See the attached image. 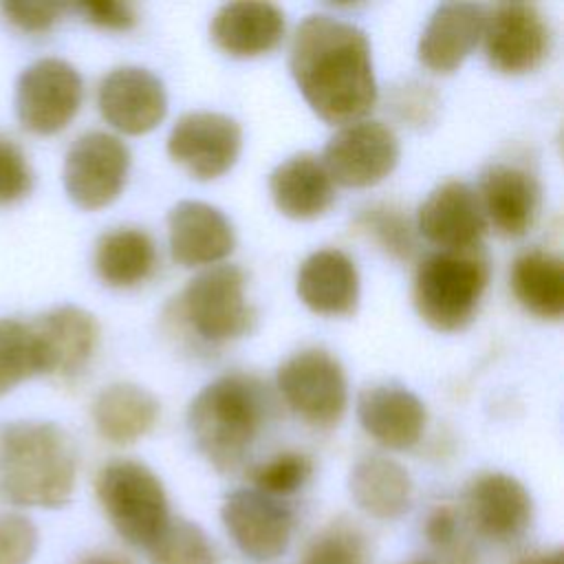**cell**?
Listing matches in <instances>:
<instances>
[{
	"instance_id": "cell-16",
	"label": "cell",
	"mask_w": 564,
	"mask_h": 564,
	"mask_svg": "<svg viewBox=\"0 0 564 564\" xmlns=\"http://www.w3.org/2000/svg\"><path fill=\"white\" fill-rule=\"evenodd\" d=\"M29 324L37 346L40 375L70 379L86 368L97 348L99 324L79 306H55Z\"/></svg>"
},
{
	"instance_id": "cell-14",
	"label": "cell",
	"mask_w": 564,
	"mask_h": 564,
	"mask_svg": "<svg viewBox=\"0 0 564 564\" xmlns=\"http://www.w3.org/2000/svg\"><path fill=\"white\" fill-rule=\"evenodd\" d=\"M465 524L491 542H513L533 522V500L527 487L500 471L478 474L465 489Z\"/></svg>"
},
{
	"instance_id": "cell-37",
	"label": "cell",
	"mask_w": 564,
	"mask_h": 564,
	"mask_svg": "<svg viewBox=\"0 0 564 564\" xmlns=\"http://www.w3.org/2000/svg\"><path fill=\"white\" fill-rule=\"evenodd\" d=\"M0 9L11 24L26 33L48 31L64 13L59 2H2Z\"/></svg>"
},
{
	"instance_id": "cell-38",
	"label": "cell",
	"mask_w": 564,
	"mask_h": 564,
	"mask_svg": "<svg viewBox=\"0 0 564 564\" xmlns=\"http://www.w3.org/2000/svg\"><path fill=\"white\" fill-rule=\"evenodd\" d=\"M77 9L84 13V18L101 29L110 31H128L137 24V11L128 2H112V0H95V2H82Z\"/></svg>"
},
{
	"instance_id": "cell-26",
	"label": "cell",
	"mask_w": 564,
	"mask_h": 564,
	"mask_svg": "<svg viewBox=\"0 0 564 564\" xmlns=\"http://www.w3.org/2000/svg\"><path fill=\"white\" fill-rule=\"evenodd\" d=\"M156 416L159 401L134 383H112L93 403L97 432L115 445H128L145 436L154 427Z\"/></svg>"
},
{
	"instance_id": "cell-9",
	"label": "cell",
	"mask_w": 564,
	"mask_h": 564,
	"mask_svg": "<svg viewBox=\"0 0 564 564\" xmlns=\"http://www.w3.org/2000/svg\"><path fill=\"white\" fill-rule=\"evenodd\" d=\"M399 154V139L386 123L359 119L341 126L328 139L322 165L333 183L370 187L397 167Z\"/></svg>"
},
{
	"instance_id": "cell-2",
	"label": "cell",
	"mask_w": 564,
	"mask_h": 564,
	"mask_svg": "<svg viewBox=\"0 0 564 564\" xmlns=\"http://www.w3.org/2000/svg\"><path fill=\"white\" fill-rule=\"evenodd\" d=\"M77 449L48 421H13L0 427V502L57 509L73 496Z\"/></svg>"
},
{
	"instance_id": "cell-3",
	"label": "cell",
	"mask_w": 564,
	"mask_h": 564,
	"mask_svg": "<svg viewBox=\"0 0 564 564\" xmlns=\"http://www.w3.org/2000/svg\"><path fill=\"white\" fill-rule=\"evenodd\" d=\"M264 414V386L251 375L229 372L192 399L187 427L198 452L218 471H236L245 463Z\"/></svg>"
},
{
	"instance_id": "cell-10",
	"label": "cell",
	"mask_w": 564,
	"mask_h": 564,
	"mask_svg": "<svg viewBox=\"0 0 564 564\" xmlns=\"http://www.w3.org/2000/svg\"><path fill=\"white\" fill-rule=\"evenodd\" d=\"M130 152L108 132H86L68 148L64 159V187L82 209H101L123 189Z\"/></svg>"
},
{
	"instance_id": "cell-28",
	"label": "cell",
	"mask_w": 564,
	"mask_h": 564,
	"mask_svg": "<svg viewBox=\"0 0 564 564\" xmlns=\"http://www.w3.org/2000/svg\"><path fill=\"white\" fill-rule=\"evenodd\" d=\"M516 300L540 319H560L564 313V264L546 251L522 253L511 269Z\"/></svg>"
},
{
	"instance_id": "cell-42",
	"label": "cell",
	"mask_w": 564,
	"mask_h": 564,
	"mask_svg": "<svg viewBox=\"0 0 564 564\" xmlns=\"http://www.w3.org/2000/svg\"><path fill=\"white\" fill-rule=\"evenodd\" d=\"M75 564H134L128 555L117 551H93L82 555Z\"/></svg>"
},
{
	"instance_id": "cell-39",
	"label": "cell",
	"mask_w": 564,
	"mask_h": 564,
	"mask_svg": "<svg viewBox=\"0 0 564 564\" xmlns=\"http://www.w3.org/2000/svg\"><path fill=\"white\" fill-rule=\"evenodd\" d=\"M416 90H412L408 86V90H401L399 93V99L394 101L397 110L408 117V119H414V121H427V110H434L436 101H434V95L427 90V86H421V84H414Z\"/></svg>"
},
{
	"instance_id": "cell-17",
	"label": "cell",
	"mask_w": 564,
	"mask_h": 564,
	"mask_svg": "<svg viewBox=\"0 0 564 564\" xmlns=\"http://www.w3.org/2000/svg\"><path fill=\"white\" fill-rule=\"evenodd\" d=\"M101 117L123 134H145L167 112L163 82L141 66L110 70L97 90Z\"/></svg>"
},
{
	"instance_id": "cell-35",
	"label": "cell",
	"mask_w": 564,
	"mask_h": 564,
	"mask_svg": "<svg viewBox=\"0 0 564 564\" xmlns=\"http://www.w3.org/2000/svg\"><path fill=\"white\" fill-rule=\"evenodd\" d=\"M37 549V529L22 516L0 513V564H29Z\"/></svg>"
},
{
	"instance_id": "cell-5",
	"label": "cell",
	"mask_w": 564,
	"mask_h": 564,
	"mask_svg": "<svg viewBox=\"0 0 564 564\" xmlns=\"http://www.w3.org/2000/svg\"><path fill=\"white\" fill-rule=\"evenodd\" d=\"M95 491L115 531L132 546L150 549L170 522L161 480L137 460H110L95 480Z\"/></svg>"
},
{
	"instance_id": "cell-19",
	"label": "cell",
	"mask_w": 564,
	"mask_h": 564,
	"mask_svg": "<svg viewBox=\"0 0 564 564\" xmlns=\"http://www.w3.org/2000/svg\"><path fill=\"white\" fill-rule=\"evenodd\" d=\"M172 258L183 267H203L223 260L236 245L227 216L203 200H181L167 214Z\"/></svg>"
},
{
	"instance_id": "cell-13",
	"label": "cell",
	"mask_w": 564,
	"mask_h": 564,
	"mask_svg": "<svg viewBox=\"0 0 564 564\" xmlns=\"http://www.w3.org/2000/svg\"><path fill=\"white\" fill-rule=\"evenodd\" d=\"M223 524L236 546L256 562L280 557L293 535V511L282 498L253 487L231 491L220 509Z\"/></svg>"
},
{
	"instance_id": "cell-29",
	"label": "cell",
	"mask_w": 564,
	"mask_h": 564,
	"mask_svg": "<svg viewBox=\"0 0 564 564\" xmlns=\"http://www.w3.org/2000/svg\"><path fill=\"white\" fill-rule=\"evenodd\" d=\"M352 225L394 260H410L416 251L414 225L408 214L392 203H375L359 209Z\"/></svg>"
},
{
	"instance_id": "cell-1",
	"label": "cell",
	"mask_w": 564,
	"mask_h": 564,
	"mask_svg": "<svg viewBox=\"0 0 564 564\" xmlns=\"http://www.w3.org/2000/svg\"><path fill=\"white\" fill-rule=\"evenodd\" d=\"M289 70L311 110L333 126L359 121L377 101L370 44L361 29L315 13L295 29Z\"/></svg>"
},
{
	"instance_id": "cell-11",
	"label": "cell",
	"mask_w": 564,
	"mask_h": 564,
	"mask_svg": "<svg viewBox=\"0 0 564 564\" xmlns=\"http://www.w3.org/2000/svg\"><path fill=\"white\" fill-rule=\"evenodd\" d=\"M242 130L223 112L192 110L176 119L167 137V154L189 176L209 181L223 176L238 161Z\"/></svg>"
},
{
	"instance_id": "cell-8",
	"label": "cell",
	"mask_w": 564,
	"mask_h": 564,
	"mask_svg": "<svg viewBox=\"0 0 564 564\" xmlns=\"http://www.w3.org/2000/svg\"><path fill=\"white\" fill-rule=\"evenodd\" d=\"M82 77L59 57H44L22 70L15 86L20 123L35 134L64 130L82 106Z\"/></svg>"
},
{
	"instance_id": "cell-33",
	"label": "cell",
	"mask_w": 564,
	"mask_h": 564,
	"mask_svg": "<svg viewBox=\"0 0 564 564\" xmlns=\"http://www.w3.org/2000/svg\"><path fill=\"white\" fill-rule=\"evenodd\" d=\"M313 476V463L302 452H280L251 471L253 489L273 498H286L300 491Z\"/></svg>"
},
{
	"instance_id": "cell-36",
	"label": "cell",
	"mask_w": 564,
	"mask_h": 564,
	"mask_svg": "<svg viewBox=\"0 0 564 564\" xmlns=\"http://www.w3.org/2000/svg\"><path fill=\"white\" fill-rule=\"evenodd\" d=\"M423 533L434 553H445L467 544L465 518L454 505L434 507L425 518Z\"/></svg>"
},
{
	"instance_id": "cell-15",
	"label": "cell",
	"mask_w": 564,
	"mask_h": 564,
	"mask_svg": "<svg viewBox=\"0 0 564 564\" xmlns=\"http://www.w3.org/2000/svg\"><path fill=\"white\" fill-rule=\"evenodd\" d=\"M416 229L441 251H469L480 247L487 220L471 185L445 181L421 203Z\"/></svg>"
},
{
	"instance_id": "cell-18",
	"label": "cell",
	"mask_w": 564,
	"mask_h": 564,
	"mask_svg": "<svg viewBox=\"0 0 564 564\" xmlns=\"http://www.w3.org/2000/svg\"><path fill=\"white\" fill-rule=\"evenodd\" d=\"M478 200L485 220L509 238L524 236L540 212V185L524 167L491 163L478 181Z\"/></svg>"
},
{
	"instance_id": "cell-34",
	"label": "cell",
	"mask_w": 564,
	"mask_h": 564,
	"mask_svg": "<svg viewBox=\"0 0 564 564\" xmlns=\"http://www.w3.org/2000/svg\"><path fill=\"white\" fill-rule=\"evenodd\" d=\"M33 187V170L22 148L0 132V205L24 198Z\"/></svg>"
},
{
	"instance_id": "cell-41",
	"label": "cell",
	"mask_w": 564,
	"mask_h": 564,
	"mask_svg": "<svg viewBox=\"0 0 564 564\" xmlns=\"http://www.w3.org/2000/svg\"><path fill=\"white\" fill-rule=\"evenodd\" d=\"M516 564H564V553L562 549L527 551L516 560Z\"/></svg>"
},
{
	"instance_id": "cell-12",
	"label": "cell",
	"mask_w": 564,
	"mask_h": 564,
	"mask_svg": "<svg viewBox=\"0 0 564 564\" xmlns=\"http://www.w3.org/2000/svg\"><path fill=\"white\" fill-rule=\"evenodd\" d=\"M485 55L494 70L522 75L549 55L551 29L535 4L500 2L485 15Z\"/></svg>"
},
{
	"instance_id": "cell-22",
	"label": "cell",
	"mask_w": 564,
	"mask_h": 564,
	"mask_svg": "<svg viewBox=\"0 0 564 564\" xmlns=\"http://www.w3.org/2000/svg\"><path fill=\"white\" fill-rule=\"evenodd\" d=\"M297 297L319 315H350L359 302V273L339 249L313 251L297 271Z\"/></svg>"
},
{
	"instance_id": "cell-32",
	"label": "cell",
	"mask_w": 564,
	"mask_h": 564,
	"mask_svg": "<svg viewBox=\"0 0 564 564\" xmlns=\"http://www.w3.org/2000/svg\"><path fill=\"white\" fill-rule=\"evenodd\" d=\"M150 564H216V557L205 531L176 518L150 546Z\"/></svg>"
},
{
	"instance_id": "cell-27",
	"label": "cell",
	"mask_w": 564,
	"mask_h": 564,
	"mask_svg": "<svg viewBox=\"0 0 564 564\" xmlns=\"http://www.w3.org/2000/svg\"><path fill=\"white\" fill-rule=\"evenodd\" d=\"M95 271L112 289H130L150 278L156 264L152 238L134 227L106 231L95 245Z\"/></svg>"
},
{
	"instance_id": "cell-40",
	"label": "cell",
	"mask_w": 564,
	"mask_h": 564,
	"mask_svg": "<svg viewBox=\"0 0 564 564\" xmlns=\"http://www.w3.org/2000/svg\"><path fill=\"white\" fill-rule=\"evenodd\" d=\"M405 564H474V553L469 544H463L458 549L445 551V553H434L430 557H416Z\"/></svg>"
},
{
	"instance_id": "cell-7",
	"label": "cell",
	"mask_w": 564,
	"mask_h": 564,
	"mask_svg": "<svg viewBox=\"0 0 564 564\" xmlns=\"http://www.w3.org/2000/svg\"><path fill=\"white\" fill-rule=\"evenodd\" d=\"M278 390L286 405L315 427H333L346 412L348 386L341 364L322 348L291 355L278 368Z\"/></svg>"
},
{
	"instance_id": "cell-31",
	"label": "cell",
	"mask_w": 564,
	"mask_h": 564,
	"mask_svg": "<svg viewBox=\"0 0 564 564\" xmlns=\"http://www.w3.org/2000/svg\"><path fill=\"white\" fill-rule=\"evenodd\" d=\"M33 375H40V357L31 324L0 317V397Z\"/></svg>"
},
{
	"instance_id": "cell-6",
	"label": "cell",
	"mask_w": 564,
	"mask_h": 564,
	"mask_svg": "<svg viewBox=\"0 0 564 564\" xmlns=\"http://www.w3.org/2000/svg\"><path fill=\"white\" fill-rule=\"evenodd\" d=\"M245 273L236 264L200 271L183 289L176 311L205 344H225L247 335L256 313L245 297Z\"/></svg>"
},
{
	"instance_id": "cell-30",
	"label": "cell",
	"mask_w": 564,
	"mask_h": 564,
	"mask_svg": "<svg viewBox=\"0 0 564 564\" xmlns=\"http://www.w3.org/2000/svg\"><path fill=\"white\" fill-rule=\"evenodd\" d=\"M297 564H370L368 535L350 520H333L311 538Z\"/></svg>"
},
{
	"instance_id": "cell-25",
	"label": "cell",
	"mask_w": 564,
	"mask_h": 564,
	"mask_svg": "<svg viewBox=\"0 0 564 564\" xmlns=\"http://www.w3.org/2000/svg\"><path fill=\"white\" fill-rule=\"evenodd\" d=\"M348 487L357 507L379 520L403 516L412 502L410 474L386 456L361 458L350 471Z\"/></svg>"
},
{
	"instance_id": "cell-4",
	"label": "cell",
	"mask_w": 564,
	"mask_h": 564,
	"mask_svg": "<svg viewBox=\"0 0 564 564\" xmlns=\"http://www.w3.org/2000/svg\"><path fill=\"white\" fill-rule=\"evenodd\" d=\"M489 282L487 258L478 249L436 251L414 271L412 302L434 330H463L476 315Z\"/></svg>"
},
{
	"instance_id": "cell-20",
	"label": "cell",
	"mask_w": 564,
	"mask_h": 564,
	"mask_svg": "<svg viewBox=\"0 0 564 564\" xmlns=\"http://www.w3.org/2000/svg\"><path fill=\"white\" fill-rule=\"evenodd\" d=\"M485 15L487 9L476 2L438 4L419 37V62L432 73H454L482 37Z\"/></svg>"
},
{
	"instance_id": "cell-24",
	"label": "cell",
	"mask_w": 564,
	"mask_h": 564,
	"mask_svg": "<svg viewBox=\"0 0 564 564\" xmlns=\"http://www.w3.org/2000/svg\"><path fill=\"white\" fill-rule=\"evenodd\" d=\"M269 194L280 214L293 220H313L335 200V187L322 161L300 152L275 165L269 176Z\"/></svg>"
},
{
	"instance_id": "cell-21",
	"label": "cell",
	"mask_w": 564,
	"mask_h": 564,
	"mask_svg": "<svg viewBox=\"0 0 564 564\" xmlns=\"http://www.w3.org/2000/svg\"><path fill=\"white\" fill-rule=\"evenodd\" d=\"M357 416L361 427L383 447H412L427 421L423 401L397 383L368 386L357 397Z\"/></svg>"
},
{
	"instance_id": "cell-23",
	"label": "cell",
	"mask_w": 564,
	"mask_h": 564,
	"mask_svg": "<svg viewBox=\"0 0 564 564\" xmlns=\"http://www.w3.org/2000/svg\"><path fill=\"white\" fill-rule=\"evenodd\" d=\"M284 35V13L271 2H229L212 20V40L231 57L269 53Z\"/></svg>"
}]
</instances>
